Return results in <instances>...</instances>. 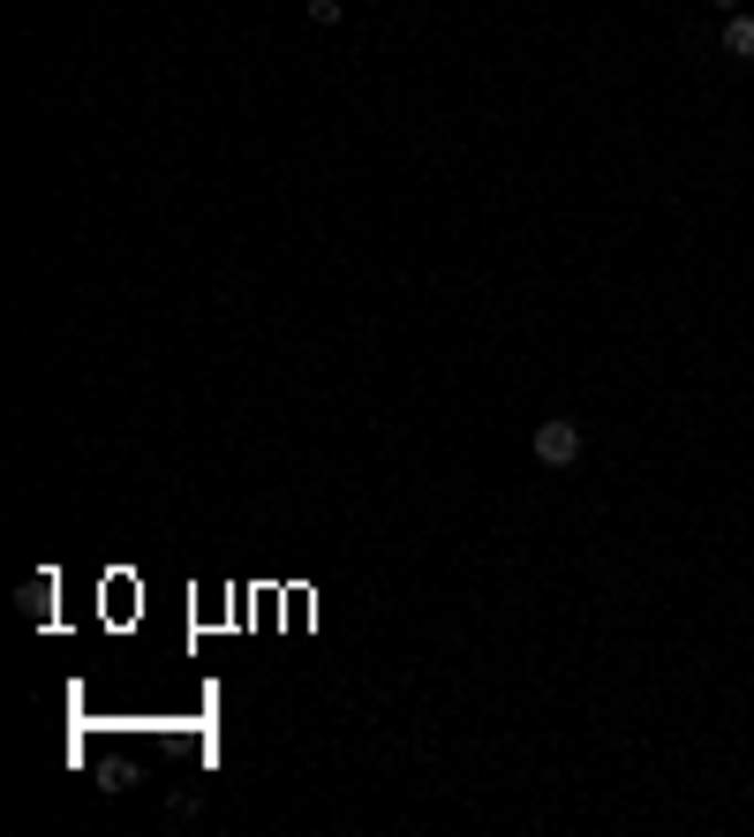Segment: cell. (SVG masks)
Masks as SVG:
<instances>
[{"mask_svg": "<svg viewBox=\"0 0 754 837\" xmlns=\"http://www.w3.org/2000/svg\"><path fill=\"white\" fill-rule=\"evenodd\" d=\"M574 453H582V422L551 416L544 430H536V461H544V468H566V461H574Z\"/></svg>", "mask_w": 754, "mask_h": 837, "instance_id": "6da1fadb", "label": "cell"}, {"mask_svg": "<svg viewBox=\"0 0 754 837\" xmlns=\"http://www.w3.org/2000/svg\"><path fill=\"white\" fill-rule=\"evenodd\" d=\"M724 45H732L740 61H754V15H732V31H724Z\"/></svg>", "mask_w": 754, "mask_h": 837, "instance_id": "7a4b0ae2", "label": "cell"}, {"mask_svg": "<svg viewBox=\"0 0 754 837\" xmlns=\"http://www.w3.org/2000/svg\"><path fill=\"white\" fill-rule=\"evenodd\" d=\"M45 604H53V582H23V611L45 619Z\"/></svg>", "mask_w": 754, "mask_h": 837, "instance_id": "3957f363", "label": "cell"}, {"mask_svg": "<svg viewBox=\"0 0 754 837\" xmlns=\"http://www.w3.org/2000/svg\"><path fill=\"white\" fill-rule=\"evenodd\" d=\"M716 8H732V0H716Z\"/></svg>", "mask_w": 754, "mask_h": 837, "instance_id": "277c9868", "label": "cell"}]
</instances>
